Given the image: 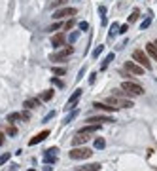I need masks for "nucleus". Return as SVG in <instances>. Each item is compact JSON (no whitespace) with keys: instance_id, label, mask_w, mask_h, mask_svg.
<instances>
[{"instance_id":"412c9836","label":"nucleus","mask_w":157,"mask_h":171,"mask_svg":"<svg viewBox=\"0 0 157 171\" xmlns=\"http://www.w3.org/2000/svg\"><path fill=\"white\" fill-rule=\"evenodd\" d=\"M104 146H106V141H104V139H102V137H97V139H95V148H99V150H102Z\"/></svg>"},{"instance_id":"aec40b11","label":"nucleus","mask_w":157,"mask_h":171,"mask_svg":"<svg viewBox=\"0 0 157 171\" xmlns=\"http://www.w3.org/2000/svg\"><path fill=\"white\" fill-rule=\"evenodd\" d=\"M116 33H119V25H117V23H112V25H110V33H108V36H110V38H114Z\"/></svg>"},{"instance_id":"a19ab883","label":"nucleus","mask_w":157,"mask_h":171,"mask_svg":"<svg viewBox=\"0 0 157 171\" xmlns=\"http://www.w3.org/2000/svg\"><path fill=\"white\" fill-rule=\"evenodd\" d=\"M51 82H53V84H57V86H62V82H61V80H57V78H53Z\"/></svg>"},{"instance_id":"f3484780","label":"nucleus","mask_w":157,"mask_h":171,"mask_svg":"<svg viewBox=\"0 0 157 171\" xmlns=\"http://www.w3.org/2000/svg\"><path fill=\"white\" fill-rule=\"evenodd\" d=\"M76 171H100V164H85L76 167Z\"/></svg>"},{"instance_id":"1a4fd4ad","label":"nucleus","mask_w":157,"mask_h":171,"mask_svg":"<svg viewBox=\"0 0 157 171\" xmlns=\"http://www.w3.org/2000/svg\"><path fill=\"white\" fill-rule=\"evenodd\" d=\"M89 133H83V131H78L76 133V137L72 139V146H82V145H85L87 141H89Z\"/></svg>"},{"instance_id":"5701e85b","label":"nucleus","mask_w":157,"mask_h":171,"mask_svg":"<svg viewBox=\"0 0 157 171\" xmlns=\"http://www.w3.org/2000/svg\"><path fill=\"white\" fill-rule=\"evenodd\" d=\"M138 15H140V11H138V10H133V13L129 15V23H134V21L138 19Z\"/></svg>"},{"instance_id":"e433bc0d","label":"nucleus","mask_w":157,"mask_h":171,"mask_svg":"<svg viewBox=\"0 0 157 171\" xmlns=\"http://www.w3.org/2000/svg\"><path fill=\"white\" fill-rule=\"evenodd\" d=\"M95 80H97V74L93 72V74H91V78H89V82H91V84H95Z\"/></svg>"},{"instance_id":"f704fd0d","label":"nucleus","mask_w":157,"mask_h":171,"mask_svg":"<svg viewBox=\"0 0 157 171\" xmlns=\"http://www.w3.org/2000/svg\"><path fill=\"white\" fill-rule=\"evenodd\" d=\"M129 30V25H123V27H119V33H127Z\"/></svg>"},{"instance_id":"dca6fc26","label":"nucleus","mask_w":157,"mask_h":171,"mask_svg":"<svg viewBox=\"0 0 157 171\" xmlns=\"http://www.w3.org/2000/svg\"><path fill=\"white\" fill-rule=\"evenodd\" d=\"M102 122H114L110 116H91L87 118V124H102Z\"/></svg>"},{"instance_id":"a878e982","label":"nucleus","mask_w":157,"mask_h":171,"mask_svg":"<svg viewBox=\"0 0 157 171\" xmlns=\"http://www.w3.org/2000/svg\"><path fill=\"white\" fill-rule=\"evenodd\" d=\"M51 97H53V91H51V89H48V91H45L44 95H42V99H44V101H49Z\"/></svg>"},{"instance_id":"a211bd4d","label":"nucleus","mask_w":157,"mask_h":171,"mask_svg":"<svg viewBox=\"0 0 157 171\" xmlns=\"http://www.w3.org/2000/svg\"><path fill=\"white\" fill-rule=\"evenodd\" d=\"M99 129H100V124H89V126L82 128L80 131H83V133H89V135H91V133H97Z\"/></svg>"},{"instance_id":"79ce46f5","label":"nucleus","mask_w":157,"mask_h":171,"mask_svg":"<svg viewBox=\"0 0 157 171\" xmlns=\"http://www.w3.org/2000/svg\"><path fill=\"white\" fill-rule=\"evenodd\" d=\"M0 145H4V135L0 133Z\"/></svg>"},{"instance_id":"cd10ccee","label":"nucleus","mask_w":157,"mask_h":171,"mask_svg":"<svg viewBox=\"0 0 157 171\" xmlns=\"http://www.w3.org/2000/svg\"><path fill=\"white\" fill-rule=\"evenodd\" d=\"M65 72H66V70H65V69H61V67H55V69H53V74H55V76H62Z\"/></svg>"},{"instance_id":"2eb2a0df","label":"nucleus","mask_w":157,"mask_h":171,"mask_svg":"<svg viewBox=\"0 0 157 171\" xmlns=\"http://www.w3.org/2000/svg\"><path fill=\"white\" fill-rule=\"evenodd\" d=\"M93 106L99 108V110H104V112H112V110H116V106H110L108 103H100V101H95V103H93Z\"/></svg>"},{"instance_id":"4be33fe9","label":"nucleus","mask_w":157,"mask_h":171,"mask_svg":"<svg viewBox=\"0 0 157 171\" xmlns=\"http://www.w3.org/2000/svg\"><path fill=\"white\" fill-rule=\"evenodd\" d=\"M112 61H114V53H110V55H108V57L104 59V63H102V67H100V70H104V69H106V67H108L110 63H112Z\"/></svg>"},{"instance_id":"ddd939ff","label":"nucleus","mask_w":157,"mask_h":171,"mask_svg":"<svg viewBox=\"0 0 157 171\" xmlns=\"http://www.w3.org/2000/svg\"><path fill=\"white\" fill-rule=\"evenodd\" d=\"M82 97V89H76L72 95H70V99H68V103H66V108H74L76 106V101Z\"/></svg>"},{"instance_id":"473e14b6","label":"nucleus","mask_w":157,"mask_h":171,"mask_svg":"<svg viewBox=\"0 0 157 171\" xmlns=\"http://www.w3.org/2000/svg\"><path fill=\"white\" fill-rule=\"evenodd\" d=\"M57 29H61V23H55V25H51L48 30H57Z\"/></svg>"},{"instance_id":"9d476101","label":"nucleus","mask_w":157,"mask_h":171,"mask_svg":"<svg viewBox=\"0 0 157 171\" xmlns=\"http://www.w3.org/2000/svg\"><path fill=\"white\" fill-rule=\"evenodd\" d=\"M48 137H49V131L45 129V131H42V133H38V135H34V137H32V139H30V141H28V145H30V146H34V145L42 143L44 139H48Z\"/></svg>"},{"instance_id":"f03ea898","label":"nucleus","mask_w":157,"mask_h":171,"mask_svg":"<svg viewBox=\"0 0 157 171\" xmlns=\"http://www.w3.org/2000/svg\"><path fill=\"white\" fill-rule=\"evenodd\" d=\"M121 89L127 91V95H142L144 93V88L140 84H136V82H133V80H125L121 84Z\"/></svg>"},{"instance_id":"2f4dec72","label":"nucleus","mask_w":157,"mask_h":171,"mask_svg":"<svg viewBox=\"0 0 157 171\" xmlns=\"http://www.w3.org/2000/svg\"><path fill=\"white\" fill-rule=\"evenodd\" d=\"M80 29H82V30H87V29H89L87 21H82V23H80Z\"/></svg>"},{"instance_id":"6e6552de","label":"nucleus","mask_w":157,"mask_h":171,"mask_svg":"<svg viewBox=\"0 0 157 171\" xmlns=\"http://www.w3.org/2000/svg\"><path fill=\"white\" fill-rule=\"evenodd\" d=\"M125 69H127L131 74H136V76H140V74H144V67H140L136 61H127V63H125Z\"/></svg>"},{"instance_id":"58836bf2","label":"nucleus","mask_w":157,"mask_h":171,"mask_svg":"<svg viewBox=\"0 0 157 171\" xmlns=\"http://www.w3.org/2000/svg\"><path fill=\"white\" fill-rule=\"evenodd\" d=\"M51 169H53L51 164H45V165H44V171H51Z\"/></svg>"},{"instance_id":"423d86ee","label":"nucleus","mask_w":157,"mask_h":171,"mask_svg":"<svg viewBox=\"0 0 157 171\" xmlns=\"http://www.w3.org/2000/svg\"><path fill=\"white\" fill-rule=\"evenodd\" d=\"M78 10L76 8H62V10H55L53 13V19H62V17H72V15H76Z\"/></svg>"},{"instance_id":"20e7f679","label":"nucleus","mask_w":157,"mask_h":171,"mask_svg":"<svg viewBox=\"0 0 157 171\" xmlns=\"http://www.w3.org/2000/svg\"><path fill=\"white\" fill-rule=\"evenodd\" d=\"M106 103H108L110 106H116V108H131V106H134L131 99L117 97V95H112V97H108V99H106Z\"/></svg>"},{"instance_id":"c9c22d12","label":"nucleus","mask_w":157,"mask_h":171,"mask_svg":"<svg viewBox=\"0 0 157 171\" xmlns=\"http://www.w3.org/2000/svg\"><path fill=\"white\" fill-rule=\"evenodd\" d=\"M99 13L104 15V13H106V6H99Z\"/></svg>"},{"instance_id":"4468645a","label":"nucleus","mask_w":157,"mask_h":171,"mask_svg":"<svg viewBox=\"0 0 157 171\" xmlns=\"http://www.w3.org/2000/svg\"><path fill=\"white\" fill-rule=\"evenodd\" d=\"M146 53L155 61V63H157V44H153V42H150L148 46H146Z\"/></svg>"},{"instance_id":"6ab92c4d","label":"nucleus","mask_w":157,"mask_h":171,"mask_svg":"<svg viewBox=\"0 0 157 171\" xmlns=\"http://www.w3.org/2000/svg\"><path fill=\"white\" fill-rule=\"evenodd\" d=\"M40 105V101L38 99H28V101H25L23 103V106H27V108H36Z\"/></svg>"},{"instance_id":"39448f33","label":"nucleus","mask_w":157,"mask_h":171,"mask_svg":"<svg viewBox=\"0 0 157 171\" xmlns=\"http://www.w3.org/2000/svg\"><path fill=\"white\" fill-rule=\"evenodd\" d=\"M72 53H74V48H72V46H66V48H62V50H59L57 53H53L49 59H51V61H62V59L70 57Z\"/></svg>"},{"instance_id":"0eeeda50","label":"nucleus","mask_w":157,"mask_h":171,"mask_svg":"<svg viewBox=\"0 0 157 171\" xmlns=\"http://www.w3.org/2000/svg\"><path fill=\"white\" fill-rule=\"evenodd\" d=\"M57 152H59L57 146L48 148V150L44 152V162H45V164H57Z\"/></svg>"},{"instance_id":"4c0bfd02","label":"nucleus","mask_w":157,"mask_h":171,"mask_svg":"<svg viewBox=\"0 0 157 171\" xmlns=\"http://www.w3.org/2000/svg\"><path fill=\"white\" fill-rule=\"evenodd\" d=\"M8 133L10 135H15V133H17V129H15V128H8Z\"/></svg>"},{"instance_id":"72a5a7b5","label":"nucleus","mask_w":157,"mask_h":171,"mask_svg":"<svg viewBox=\"0 0 157 171\" xmlns=\"http://www.w3.org/2000/svg\"><path fill=\"white\" fill-rule=\"evenodd\" d=\"M51 118H55V112H49L48 116H45V118H44V122H48V120H51Z\"/></svg>"},{"instance_id":"c756f323","label":"nucleus","mask_w":157,"mask_h":171,"mask_svg":"<svg viewBox=\"0 0 157 171\" xmlns=\"http://www.w3.org/2000/svg\"><path fill=\"white\" fill-rule=\"evenodd\" d=\"M102 52H104V46H99V48H97L95 52H93V57H99V55H100Z\"/></svg>"},{"instance_id":"b1692460","label":"nucleus","mask_w":157,"mask_h":171,"mask_svg":"<svg viewBox=\"0 0 157 171\" xmlns=\"http://www.w3.org/2000/svg\"><path fill=\"white\" fill-rule=\"evenodd\" d=\"M150 15H151V13H148V17H146V19H144V21H142V25H140V27H142V29H144V30H146V29H148V27H150V23H151V17H150Z\"/></svg>"},{"instance_id":"f257e3e1","label":"nucleus","mask_w":157,"mask_h":171,"mask_svg":"<svg viewBox=\"0 0 157 171\" xmlns=\"http://www.w3.org/2000/svg\"><path fill=\"white\" fill-rule=\"evenodd\" d=\"M133 61H136V63L140 67H144L146 70H151V61H150V55L142 50H134L133 52Z\"/></svg>"},{"instance_id":"7ed1b4c3","label":"nucleus","mask_w":157,"mask_h":171,"mask_svg":"<svg viewBox=\"0 0 157 171\" xmlns=\"http://www.w3.org/2000/svg\"><path fill=\"white\" fill-rule=\"evenodd\" d=\"M91 154H93V150L87 148V146H74V148L68 152V156H70L72 160H87Z\"/></svg>"},{"instance_id":"393cba45","label":"nucleus","mask_w":157,"mask_h":171,"mask_svg":"<svg viewBox=\"0 0 157 171\" xmlns=\"http://www.w3.org/2000/svg\"><path fill=\"white\" fill-rule=\"evenodd\" d=\"M76 116H78V110H72V112H70V114L65 118V124H70V120H74Z\"/></svg>"},{"instance_id":"c85d7f7f","label":"nucleus","mask_w":157,"mask_h":171,"mask_svg":"<svg viewBox=\"0 0 157 171\" xmlns=\"http://www.w3.org/2000/svg\"><path fill=\"white\" fill-rule=\"evenodd\" d=\"M10 160V152H6V154H2V156H0V165H4L6 162Z\"/></svg>"},{"instance_id":"bb28decb","label":"nucleus","mask_w":157,"mask_h":171,"mask_svg":"<svg viewBox=\"0 0 157 171\" xmlns=\"http://www.w3.org/2000/svg\"><path fill=\"white\" fill-rule=\"evenodd\" d=\"M78 36H80V33H78V30H76V33H72V34L68 36V42H70V44H74V42L78 40Z\"/></svg>"},{"instance_id":"ea45409f","label":"nucleus","mask_w":157,"mask_h":171,"mask_svg":"<svg viewBox=\"0 0 157 171\" xmlns=\"http://www.w3.org/2000/svg\"><path fill=\"white\" fill-rule=\"evenodd\" d=\"M72 25H74V21H72V19H70V21H68V23H66V25H65V27H66V29H68V30H70V29H72Z\"/></svg>"},{"instance_id":"9b49d317","label":"nucleus","mask_w":157,"mask_h":171,"mask_svg":"<svg viewBox=\"0 0 157 171\" xmlns=\"http://www.w3.org/2000/svg\"><path fill=\"white\" fill-rule=\"evenodd\" d=\"M30 114L28 112H13V114H8V122H15V120H28Z\"/></svg>"},{"instance_id":"7c9ffc66","label":"nucleus","mask_w":157,"mask_h":171,"mask_svg":"<svg viewBox=\"0 0 157 171\" xmlns=\"http://www.w3.org/2000/svg\"><path fill=\"white\" fill-rule=\"evenodd\" d=\"M62 4H66V0H55V2H53L55 8H57V6H62Z\"/></svg>"},{"instance_id":"f8f14e48","label":"nucleus","mask_w":157,"mask_h":171,"mask_svg":"<svg viewBox=\"0 0 157 171\" xmlns=\"http://www.w3.org/2000/svg\"><path fill=\"white\" fill-rule=\"evenodd\" d=\"M65 42H66V36L62 34V33H59V34H55V36L51 38V46H53V48H61Z\"/></svg>"}]
</instances>
